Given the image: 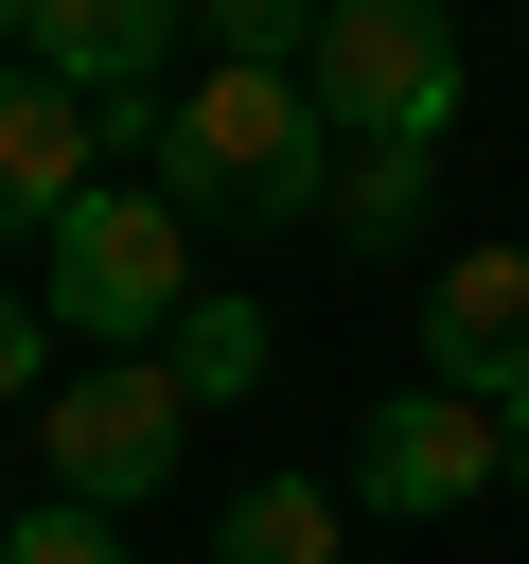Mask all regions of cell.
<instances>
[{
	"label": "cell",
	"instance_id": "cell-1",
	"mask_svg": "<svg viewBox=\"0 0 529 564\" xmlns=\"http://www.w3.org/2000/svg\"><path fill=\"white\" fill-rule=\"evenodd\" d=\"M141 176L194 229H300V212H335V123H317L300 70H194L159 106V159Z\"/></svg>",
	"mask_w": 529,
	"mask_h": 564
},
{
	"label": "cell",
	"instance_id": "cell-2",
	"mask_svg": "<svg viewBox=\"0 0 529 564\" xmlns=\"http://www.w3.org/2000/svg\"><path fill=\"white\" fill-rule=\"evenodd\" d=\"M35 300H53V335H106V352L176 335L194 317V212L159 176H88L53 212V247H35Z\"/></svg>",
	"mask_w": 529,
	"mask_h": 564
},
{
	"label": "cell",
	"instance_id": "cell-3",
	"mask_svg": "<svg viewBox=\"0 0 529 564\" xmlns=\"http://www.w3.org/2000/svg\"><path fill=\"white\" fill-rule=\"evenodd\" d=\"M317 123L335 141H441L458 123V0H317V53H300Z\"/></svg>",
	"mask_w": 529,
	"mask_h": 564
},
{
	"label": "cell",
	"instance_id": "cell-4",
	"mask_svg": "<svg viewBox=\"0 0 529 564\" xmlns=\"http://www.w3.org/2000/svg\"><path fill=\"white\" fill-rule=\"evenodd\" d=\"M176 441H194V388H176V352H141V370H71V388L35 405V476H53L71 511H123V494H159V476H176Z\"/></svg>",
	"mask_w": 529,
	"mask_h": 564
},
{
	"label": "cell",
	"instance_id": "cell-5",
	"mask_svg": "<svg viewBox=\"0 0 529 564\" xmlns=\"http://www.w3.org/2000/svg\"><path fill=\"white\" fill-rule=\"evenodd\" d=\"M511 476V423L476 405V388H388L370 423H353V511H388V529H441V511H476Z\"/></svg>",
	"mask_w": 529,
	"mask_h": 564
},
{
	"label": "cell",
	"instance_id": "cell-6",
	"mask_svg": "<svg viewBox=\"0 0 529 564\" xmlns=\"http://www.w3.org/2000/svg\"><path fill=\"white\" fill-rule=\"evenodd\" d=\"M423 388H476V405L529 388V247H458L423 282Z\"/></svg>",
	"mask_w": 529,
	"mask_h": 564
},
{
	"label": "cell",
	"instance_id": "cell-7",
	"mask_svg": "<svg viewBox=\"0 0 529 564\" xmlns=\"http://www.w3.org/2000/svg\"><path fill=\"white\" fill-rule=\"evenodd\" d=\"M176 35H194V0H35L18 70H53L71 106H141V88L176 70Z\"/></svg>",
	"mask_w": 529,
	"mask_h": 564
},
{
	"label": "cell",
	"instance_id": "cell-8",
	"mask_svg": "<svg viewBox=\"0 0 529 564\" xmlns=\"http://www.w3.org/2000/svg\"><path fill=\"white\" fill-rule=\"evenodd\" d=\"M88 159H106V106H71L53 70H0V247H53Z\"/></svg>",
	"mask_w": 529,
	"mask_h": 564
},
{
	"label": "cell",
	"instance_id": "cell-9",
	"mask_svg": "<svg viewBox=\"0 0 529 564\" xmlns=\"http://www.w3.org/2000/svg\"><path fill=\"white\" fill-rule=\"evenodd\" d=\"M423 194H441V141H335V247H423Z\"/></svg>",
	"mask_w": 529,
	"mask_h": 564
},
{
	"label": "cell",
	"instance_id": "cell-10",
	"mask_svg": "<svg viewBox=\"0 0 529 564\" xmlns=\"http://www.w3.org/2000/svg\"><path fill=\"white\" fill-rule=\"evenodd\" d=\"M212 564H353V494H317V476H247L229 529H212Z\"/></svg>",
	"mask_w": 529,
	"mask_h": 564
},
{
	"label": "cell",
	"instance_id": "cell-11",
	"mask_svg": "<svg viewBox=\"0 0 529 564\" xmlns=\"http://www.w3.org/2000/svg\"><path fill=\"white\" fill-rule=\"evenodd\" d=\"M176 388H194V405H247V388H264V317H247V300H194V317H176Z\"/></svg>",
	"mask_w": 529,
	"mask_h": 564
},
{
	"label": "cell",
	"instance_id": "cell-12",
	"mask_svg": "<svg viewBox=\"0 0 529 564\" xmlns=\"http://www.w3.org/2000/svg\"><path fill=\"white\" fill-rule=\"evenodd\" d=\"M194 35H212V70H300L317 0H194Z\"/></svg>",
	"mask_w": 529,
	"mask_h": 564
},
{
	"label": "cell",
	"instance_id": "cell-13",
	"mask_svg": "<svg viewBox=\"0 0 529 564\" xmlns=\"http://www.w3.org/2000/svg\"><path fill=\"white\" fill-rule=\"evenodd\" d=\"M0 564H123V529H106V511H71V494H53V511H18V546H0Z\"/></svg>",
	"mask_w": 529,
	"mask_h": 564
},
{
	"label": "cell",
	"instance_id": "cell-14",
	"mask_svg": "<svg viewBox=\"0 0 529 564\" xmlns=\"http://www.w3.org/2000/svg\"><path fill=\"white\" fill-rule=\"evenodd\" d=\"M35 335H53V300H35V282H0V405L35 388Z\"/></svg>",
	"mask_w": 529,
	"mask_h": 564
},
{
	"label": "cell",
	"instance_id": "cell-15",
	"mask_svg": "<svg viewBox=\"0 0 529 564\" xmlns=\"http://www.w3.org/2000/svg\"><path fill=\"white\" fill-rule=\"evenodd\" d=\"M494 423H511V494H529V388H511V405H494Z\"/></svg>",
	"mask_w": 529,
	"mask_h": 564
},
{
	"label": "cell",
	"instance_id": "cell-16",
	"mask_svg": "<svg viewBox=\"0 0 529 564\" xmlns=\"http://www.w3.org/2000/svg\"><path fill=\"white\" fill-rule=\"evenodd\" d=\"M18 35H35V0H0V70H18Z\"/></svg>",
	"mask_w": 529,
	"mask_h": 564
},
{
	"label": "cell",
	"instance_id": "cell-17",
	"mask_svg": "<svg viewBox=\"0 0 529 564\" xmlns=\"http://www.w3.org/2000/svg\"><path fill=\"white\" fill-rule=\"evenodd\" d=\"M0 546H18V494H0Z\"/></svg>",
	"mask_w": 529,
	"mask_h": 564
}]
</instances>
